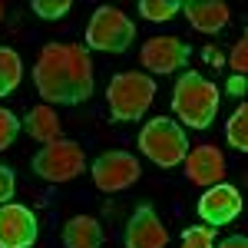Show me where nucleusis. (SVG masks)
<instances>
[{
  "label": "nucleus",
  "instance_id": "obj_1",
  "mask_svg": "<svg viewBox=\"0 0 248 248\" xmlns=\"http://www.w3.org/2000/svg\"><path fill=\"white\" fill-rule=\"evenodd\" d=\"M37 93L53 106H77L93 96V60L79 43H46L33 66Z\"/></svg>",
  "mask_w": 248,
  "mask_h": 248
},
{
  "label": "nucleus",
  "instance_id": "obj_2",
  "mask_svg": "<svg viewBox=\"0 0 248 248\" xmlns=\"http://www.w3.org/2000/svg\"><path fill=\"white\" fill-rule=\"evenodd\" d=\"M172 113L189 129H209L218 113V86L195 70H186L172 90Z\"/></svg>",
  "mask_w": 248,
  "mask_h": 248
},
{
  "label": "nucleus",
  "instance_id": "obj_3",
  "mask_svg": "<svg viewBox=\"0 0 248 248\" xmlns=\"http://www.w3.org/2000/svg\"><path fill=\"white\" fill-rule=\"evenodd\" d=\"M155 99V79L149 73H116L106 90V103H109V119L113 123H129L146 116V109Z\"/></svg>",
  "mask_w": 248,
  "mask_h": 248
},
{
  "label": "nucleus",
  "instance_id": "obj_4",
  "mask_svg": "<svg viewBox=\"0 0 248 248\" xmlns=\"http://www.w3.org/2000/svg\"><path fill=\"white\" fill-rule=\"evenodd\" d=\"M139 149L149 155L155 166L172 169V166H182V159L189 155V136L172 116H155L139 133Z\"/></svg>",
  "mask_w": 248,
  "mask_h": 248
},
{
  "label": "nucleus",
  "instance_id": "obj_5",
  "mask_svg": "<svg viewBox=\"0 0 248 248\" xmlns=\"http://www.w3.org/2000/svg\"><path fill=\"white\" fill-rule=\"evenodd\" d=\"M136 40V23L116 7H96L86 23V50L126 53Z\"/></svg>",
  "mask_w": 248,
  "mask_h": 248
},
{
  "label": "nucleus",
  "instance_id": "obj_6",
  "mask_svg": "<svg viewBox=\"0 0 248 248\" xmlns=\"http://www.w3.org/2000/svg\"><path fill=\"white\" fill-rule=\"evenodd\" d=\"M83 169H86V153L79 149V142L70 139H57L33 155V172L46 182H70Z\"/></svg>",
  "mask_w": 248,
  "mask_h": 248
},
{
  "label": "nucleus",
  "instance_id": "obj_7",
  "mask_svg": "<svg viewBox=\"0 0 248 248\" xmlns=\"http://www.w3.org/2000/svg\"><path fill=\"white\" fill-rule=\"evenodd\" d=\"M90 172H93L96 189H103V192H123V189H129L133 182H139V175H142L136 155L123 153V149L103 153L93 166H90Z\"/></svg>",
  "mask_w": 248,
  "mask_h": 248
},
{
  "label": "nucleus",
  "instance_id": "obj_8",
  "mask_svg": "<svg viewBox=\"0 0 248 248\" xmlns=\"http://www.w3.org/2000/svg\"><path fill=\"white\" fill-rule=\"evenodd\" d=\"M189 53H192L189 43H182V40H175V37H149L142 43V50H139V60H142V66L149 73L166 77V73L182 70L189 63Z\"/></svg>",
  "mask_w": 248,
  "mask_h": 248
},
{
  "label": "nucleus",
  "instance_id": "obj_9",
  "mask_svg": "<svg viewBox=\"0 0 248 248\" xmlns=\"http://www.w3.org/2000/svg\"><path fill=\"white\" fill-rule=\"evenodd\" d=\"M238 215H242V195H238V189L229 186V182L209 186V189L199 195V218L209 222V229L229 225Z\"/></svg>",
  "mask_w": 248,
  "mask_h": 248
},
{
  "label": "nucleus",
  "instance_id": "obj_10",
  "mask_svg": "<svg viewBox=\"0 0 248 248\" xmlns=\"http://www.w3.org/2000/svg\"><path fill=\"white\" fill-rule=\"evenodd\" d=\"M37 235L40 222L27 205H17V202L0 205V248H30Z\"/></svg>",
  "mask_w": 248,
  "mask_h": 248
},
{
  "label": "nucleus",
  "instance_id": "obj_11",
  "mask_svg": "<svg viewBox=\"0 0 248 248\" xmlns=\"http://www.w3.org/2000/svg\"><path fill=\"white\" fill-rule=\"evenodd\" d=\"M169 229L162 225L159 212L153 205H139L126 225V248H166Z\"/></svg>",
  "mask_w": 248,
  "mask_h": 248
},
{
  "label": "nucleus",
  "instance_id": "obj_12",
  "mask_svg": "<svg viewBox=\"0 0 248 248\" xmlns=\"http://www.w3.org/2000/svg\"><path fill=\"white\" fill-rule=\"evenodd\" d=\"M182 162H186L189 182L192 186H202V189L225 182V172H229L225 169V155H222V149H215V146H195V149H189V155Z\"/></svg>",
  "mask_w": 248,
  "mask_h": 248
},
{
  "label": "nucleus",
  "instance_id": "obj_13",
  "mask_svg": "<svg viewBox=\"0 0 248 248\" xmlns=\"http://www.w3.org/2000/svg\"><path fill=\"white\" fill-rule=\"evenodd\" d=\"M182 10L189 17L192 30H199V33H218L232 20V10L222 0H189V3H182Z\"/></svg>",
  "mask_w": 248,
  "mask_h": 248
},
{
  "label": "nucleus",
  "instance_id": "obj_14",
  "mask_svg": "<svg viewBox=\"0 0 248 248\" xmlns=\"http://www.w3.org/2000/svg\"><path fill=\"white\" fill-rule=\"evenodd\" d=\"M63 245L66 248H99L103 245V225L93 215H73L63 225Z\"/></svg>",
  "mask_w": 248,
  "mask_h": 248
},
{
  "label": "nucleus",
  "instance_id": "obj_15",
  "mask_svg": "<svg viewBox=\"0 0 248 248\" xmlns=\"http://www.w3.org/2000/svg\"><path fill=\"white\" fill-rule=\"evenodd\" d=\"M27 133L33 136L37 142H57L63 139V126H60L57 113H53V106H37V109H30L27 113Z\"/></svg>",
  "mask_w": 248,
  "mask_h": 248
},
{
  "label": "nucleus",
  "instance_id": "obj_16",
  "mask_svg": "<svg viewBox=\"0 0 248 248\" xmlns=\"http://www.w3.org/2000/svg\"><path fill=\"white\" fill-rule=\"evenodd\" d=\"M20 77H23V63H20V53L10 50V46H0V96H10L20 86Z\"/></svg>",
  "mask_w": 248,
  "mask_h": 248
},
{
  "label": "nucleus",
  "instance_id": "obj_17",
  "mask_svg": "<svg viewBox=\"0 0 248 248\" xmlns=\"http://www.w3.org/2000/svg\"><path fill=\"white\" fill-rule=\"evenodd\" d=\"M225 136H229L232 149L248 153V106H245V103L229 116V123H225Z\"/></svg>",
  "mask_w": 248,
  "mask_h": 248
},
{
  "label": "nucleus",
  "instance_id": "obj_18",
  "mask_svg": "<svg viewBox=\"0 0 248 248\" xmlns=\"http://www.w3.org/2000/svg\"><path fill=\"white\" fill-rule=\"evenodd\" d=\"M179 10H182L179 0H139V14L146 20H153V23H166V20H172Z\"/></svg>",
  "mask_w": 248,
  "mask_h": 248
},
{
  "label": "nucleus",
  "instance_id": "obj_19",
  "mask_svg": "<svg viewBox=\"0 0 248 248\" xmlns=\"http://www.w3.org/2000/svg\"><path fill=\"white\" fill-rule=\"evenodd\" d=\"M182 248H215V232L209 225H192L182 232Z\"/></svg>",
  "mask_w": 248,
  "mask_h": 248
},
{
  "label": "nucleus",
  "instance_id": "obj_20",
  "mask_svg": "<svg viewBox=\"0 0 248 248\" xmlns=\"http://www.w3.org/2000/svg\"><path fill=\"white\" fill-rule=\"evenodd\" d=\"M17 133H20V119L10 113V109H3V106H0V153L14 146Z\"/></svg>",
  "mask_w": 248,
  "mask_h": 248
},
{
  "label": "nucleus",
  "instance_id": "obj_21",
  "mask_svg": "<svg viewBox=\"0 0 248 248\" xmlns=\"http://www.w3.org/2000/svg\"><path fill=\"white\" fill-rule=\"evenodd\" d=\"M30 10L43 20H60L66 10H70V0H33Z\"/></svg>",
  "mask_w": 248,
  "mask_h": 248
},
{
  "label": "nucleus",
  "instance_id": "obj_22",
  "mask_svg": "<svg viewBox=\"0 0 248 248\" xmlns=\"http://www.w3.org/2000/svg\"><path fill=\"white\" fill-rule=\"evenodd\" d=\"M229 66L235 70V77H245L248 73V40L242 37L235 46H232V57H229Z\"/></svg>",
  "mask_w": 248,
  "mask_h": 248
},
{
  "label": "nucleus",
  "instance_id": "obj_23",
  "mask_svg": "<svg viewBox=\"0 0 248 248\" xmlns=\"http://www.w3.org/2000/svg\"><path fill=\"white\" fill-rule=\"evenodd\" d=\"M14 186H17V179H14V169L0 162V205H7V202H10V195H14Z\"/></svg>",
  "mask_w": 248,
  "mask_h": 248
},
{
  "label": "nucleus",
  "instance_id": "obj_24",
  "mask_svg": "<svg viewBox=\"0 0 248 248\" xmlns=\"http://www.w3.org/2000/svg\"><path fill=\"white\" fill-rule=\"evenodd\" d=\"M229 93L232 96H245V77H232L229 79Z\"/></svg>",
  "mask_w": 248,
  "mask_h": 248
},
{
  "label": "nucleus",
  "instance_id": "obj_25",
  "mask_svg": "<svg viewBox=\"0 0 248 248\" xmlns=\"http://www.w3.org/2000/svg\"><path fill=\"white\" fill-rule=\"evenodd\" d=\"M218 248H248V238L245 235H232V238H225Z\"/></svg>",
  "mask_w": 248,
  "mask_h": 248
},
{
  "label": "nucleus",
  "instance_id": "obj_26",
  "mask_svg": "<svg viewBox=\"0 0 248 248\" xmlns=\"http://www.w3.org/2000/svg\"><path fill=\"white\" fill-rule=\"evenodd\" d=\"M205 60H209L212 66H225V60H222V53H218L215 46H205Z\"/></svg>",
  "mask_w": 248,
  "mask_h": 248
},
{
  "label": "nucleus",
  "instance_id": "obj_27",
  "mask_svg": "<svg viewBox=\"0 0 248 248\" xmlns=\"http://www.w3.org/2000/svg\"><path fill=\"white\" fill-rule=\"evenodd\" d=\"M3 14H7V7H3V0H0V20H3Z\"/></svg>",
  "mask_w": 248,
  "mask_h": 248
}]
</instances>
